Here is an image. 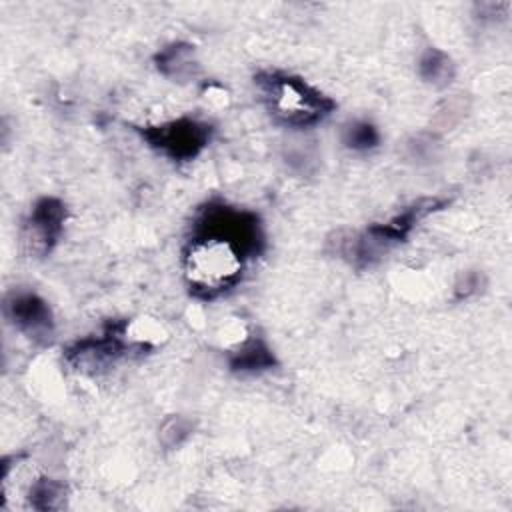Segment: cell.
<instances>
[{
  "label": "cell",
  "instance_id": "9c48e42d",
  "mask_svg": "<svg viewBox=\"0 0 512 512\" xmlns=\"http://www.w3.org/2000/svg\"><path fill=\"white\" fill-rule=\"evenodd\" d=\"M228 366L238 374H256L276 366V356L262 336L246 332L228 352Z\"/></svg>",
  "mask_w": 512,
  "mask_h": 512
},
{
  "label": "cell",
  "instance_id": "3957f363",
  "mask_svg": "<svg viewBox=\"0 0 512 512\" xmlns=\"http://www.w3.org/2000/svg\"><path fill=\"white\" fill-rule=\"evenodd\" d=\"M446 204L448 200L438 196L420 198L386 222L370 224L362 232H354L344 238L338 236L336 252L358 268L370 266L376 260H380L384 254H388L394 246L402 244L418 226V222L442 210Z\"/></svg>",
  "mask_w": 512,
  "mask_h": 512
},
{
  "label": "cell",
  "instance_id": "8fae6325",
  "mask_svg": "<svg viewBox=\"0 0 512 512\" xmlns=\"http://www.w3.org/2000/svg\"><path fill=\"white\" fill-rule=\"evenodd\" d=\"M418 74L424 82L434 86H446L454 78V64L452 58L434 46H428L418 60Z\"/></svg>",
  "mask_w": 512,
  "mask_h": 512
},
{
  "label": "cell",
  "instance_id": "4fadbf2b",
  "mask_svg": "<svg viewBox=\"0 0 512 512\" xmlns=\"http://www.w3.org/2000/svg\"><path fill=\"white\" fill-rule=\"evenodd\" d=\"M342 142L356 152H368L380 144L378 128L368 120H354L342 130Z\"/></svg>",
  "mask_w": 512,
  "mask_h": 512
},
{
  "label": "cell",
  "instance_id": "5b68a950",
  "mask_svg": "<svg viewBox=\"0 0 512 512\" xmlns=\"http://www.w3.org/2000/svg\"><path fill=\"white\" fill-rule=\"evenodd\" d=\"M190 232L212 234L236 244L248 260L258 258L264 252L266 236L260 218L246 210L222 200H210L198 208Z\"/></svg>",
  "mask_w": 512,
  "mask_h": 512
},
{
  "label": "cell",
  "instance_id": "52a82bcc",
  "mask_svg": "<svg viewBox=\"0 0 512 512\" xmlns=\"http://www.w3.org/2000/svg\"><path fill=\"white\" fill-rule=\"evenodd\" d=\"M68 208L58 196H40L20 226V246L30 258L48 256L64 234Z\"/></svg>",
  "mask_w": 512,
  "mask_h": 512
},
{
  "label": "cell",
  "instance_id": "ba28073f",
  "mask_svg": "<svg viewBox=\"0 0 512 512\" xmlns=\"http://www.w3.org/2000/svg\"><path fill=\"white\" fill-rule=\"evenodd\" d=\"M4 318L14 330L36 344H46L54 336V314L48 302L28 288H12L4 294Z\"/></svg>",
  "mask_w": 512,
  "mask_h": 512
},
{
  "label": "cell",
  "instance_id": "9a60e30c",
  "mask_svg": "<svg viewBox=\"0 0 512 512\" xmlns=\"http://www.w3.org/2000/svg\"><path fill=\"white\" fill-rule=\"evenodd\" d=\"M478 288H480V278H478V274H476V272L464 274V278L456 284V298H458V300L468 298L470 294L478 292Z\"/></svg>",
  "mask_w": 512,
  "mask_h": 512
},
{
  "label": "cell",
  "instance_id": "7a4b0ae2",
  "mask_svg": "<svg viewBox=\"0 0 512 512\" xmlns=\"http://www.w3.org/2000/svg\"><path fill=\"white\" fill-rule=\"evenodd\" d=\"M254 86L274 122L302 130L328 118L336 102L302 76L284 70H260L254 74Z\"/></svg>",
  "mask_w": 512,
  "mask_h": 512
},
{
  "label": "cell",
  "instance_id": "7c38bea8",
  "mask_svg": "<svg viewBox=\"0 0 512 512\" xmlns=\"http://www.w3.org/2000/svg\"><path fill=\"white\" fill-rule=\"evenodd\" d=\"M26 500L34 510H60L66 504V488L54 478L38 476L28 486Z\"/></svg>",
  "mask_w": 512,
  "mask_h": 512
},
{
  "label": "cell",
  "instance_id": "277c9868",
  "mask_svg": "<svg viewBox=\"0 0 512 512\" xmlns=\"http://www.w3.org/2000/svg\"><path fill=\"white\" fill-rule=\"evenodd\" d=\"M148 350H152V346L138 338L134 322L116 320L108 322L100 334H90L72 342L64 350V360L78 372L96 374L126 356L146 354Z\"/></svg>",
  "mask_w": 512,
  "mask_h": 512
},
{
  "label": "cell",
  "instance_id": "5bb4252c",
  "mask_svg": "<svg viewBox=\"0 0 512 512\" xmlns=\"http://www.w3.org/2000/svg\"><path fill=\"white\" fill-rule=\"evenodd\" d=\"M190 432H192V424H190L186 418H182V416H172V418H168V420L162 424V428H160V440H162L168 448H172V446H178Z\"/></svg>",
  "mask_w": 512,
  "mask_h": 512
},
{
  "label": "cell",
  "instance_id": "8992f818",
  "mask_svg": "<svg viewBox=\"0 0 512 512\" xmlns=\"http://www.w3.org/2000/svg\"><path fill=\"white\" fill-rule=\"evenodd\" d=\"M134 130L152 150L172 162H190L198 158L210 144L214 132L212 124L192 116H180L160 124L134 126Z\"/></svg>",
  "mask_w": 512,
  "mask_h": 512
},
{
  "label": "cell",
  "instance_id": "6da1fadb",
  "mask_svg": "<svg viewBox=\"0 0 512 512\" xmlns=\"http://www.w3.org/2000/svg\"><path fill=\"white\" fill-rule=\"evenodd\" d=\"M248 258L226 238L190 232L182 248V276L188 292L198 300H216L234 290Z\"/></svg>",
  "mask_w": 512,
  "mask_h": 512
},
{
  "label": "cell",
  "instance_id": "30bf717a",
  "mask_svg": "<svg viewBox=\"0 0 512 512\" xmlns=\"http://www.w3.org/2000/svg\"><path fill=\"white\" fill-rule=\"evenodd\" d=\"M156 70L174 80V82H188L194 80L200 72V64L196 60V50L190 42H170L154 54Z\"/></svg>",
  "mask_w": 512,
  "mask_h": 512
}]
</instances>
